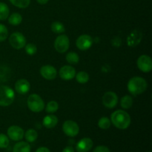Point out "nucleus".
I'll use <instances>...</instances> for the list:
<instances>
[{"label":"nucleus","instance_id":"c85d7f7f","mask_svg":"<svg viewBox=\"0 0 152 152\" xmlns=\"http://www.w3.org/2000/svg\"><path fill=\"white\" fill-rule=\"evenodd\" d=\"M25 49L27 54L30 55V56H33L37 52V46L33 43H28V44L25 45Z\"/></svg>","mask_w":152,"mask_h":152},{"label":"nucleus","instance_id":"72a5a7b5","mask_svg":"<svg viewBox=\"0 0 152 152\" xmlns=\"http://www.w3.org/2000/svg\"><path fill=\"white\" fill-rule=\"evenodd\" d=\"M35 152H50L49 148H48L47 147H40V148H37V151Z\"/></svg>","mask_w":152,"mask_h":152},{"label":"nucleus","instance_id":"2eb2a0df","mask_svg":"<svg viewBox=\"0 0 152 152\" xmlns=\"http://www.w3.org/2000/svg\"><path fill=\"white\" fill-rule=\"evenodd\" d=\"M94 142L91 138L84 137L80 140L76 145V151L77 152H88L93 148Z\"/></svg>","mask_w":152,"mask_h":152},{"label":"nucleus","instance_id":"f704fd0d","mask_svg":"<svg viewBox=\"0 0 152 152\" xmlns=\"http://www.w3.org/2000/svg\"><path fill=\"white\" fill-rule=\"evenodd\" d=\"M62 152H75L74 151V148H73L71 145H68V146H66L63 150H62Z\"/></svg>","mask_w":152,"mask_h":152},{"label":"nucleus","instance_id":"39448f33","mask_svg":"<svg viewBox=\"0 0 152 152\" xmlns=\"http://www.w3.org/2000/svg\"><path fill=\"white\" fill-rule=\"evenodd\" d=\"M70 47V40L68 36L60 34L56 38L54 42V48L59 53H64L68 51Z\"/></svg>","mask_w":152,"mask_h":152},{"label":"nucleus","instance_id":"20e7f679","mask_svg":"<svg viewBox=\"0 0 152 152\" xmlns=\"http://www.w3.org/2000/svg\"><path fill=\"white\" fill-rule=\"evenodd\" d=\"M28 107L31 111L34 113L41 112L45 108V102L39 95L33 94L28 96Z\"/></svg>","mask_w":152,"mask_h":152},{"label":"nucleus","instance_id":"f3484780","mask_svg":"<svg viewBox=\"0 0 152 152\" xmlns=\"http://www.w3.org/2000/svg\"><path fill=\"white\" fill-rule=\"evenodd\" d=\"M58 121L59 120H58L57 117L56 115H53V114H50L49 115L45 116L43 118L42 125L46 129H53V128H54L57 125Z\"/></svg>","mask_w":152,"mask_h":152},{"label":"nucleus","instance_id":"393cba45","mask_svg":"<svg viewBox=\"0 0 152 152\" xmlns=\"http://www.w3.org/2000/svg\"><path fill=\"white\" fill-rule=\"evenodd\" d=\"M76 80L80 84H86L89 80V75L88 73L85 71H80L79 73L76 74Z\"/></svg>","mask_w":152,"mask_h":152},{"label":"nucleus","instance_id":"6ab92c4d","mask_svg":"<svg viewBox=\"0 0 152 152\" xmlns=\"http://www.w3.org/2000/svg\"><path fill=\"white\" fill-rule=\"evenodd\" d=\"M24 137H25V140L28 142H34L38 138V133L35 129H30L25 132Z\"/></svg>","mask_w":152,"mask_h":152},{"label":"nucleus","instance_id":"4468645a","mask_svg":"<svg viewBox=\"0 0 152 152\" xmlns=\"http://www.w3.org/2000/svg\"><path fill=\"white\" fill-rule=\"evenodd\" d=\"M142 39V33L140 30H134L127 37V45L129 47H136Z\"/></svg>","mask_w":152,"mask_h":152},{"label":"nucleus","instance_id":"7ed1b4c3","mask_svg":"<svg viewBox=\"0 0 152 152\" xmlns=\"http://www.w3.org/2000/svg\"><path fill=\"white\" fill-rule=\"evenodd\" d=\"M14 99L15 93L11 88L7 86H0V106H9Z\"/></svg>","mask_w":152,"mask_h":152},{"label":"nucleus","instance_id":"2f4dec72","mask_svg":"<svg viewBox=\"0 0 152 152\" xmlns=\"http://www.w3.org/2000/svg\"><path fill=\"white\" fill-rule=\"evenodd\" d=\"M93 152H111L109 148L105 145H99L94 149Z\"/></svg>","mask_w":152,"mask_h":152},{"label":"nucleus","instance_id":"473e14b6","mask_svg":"<svg viewBox=\"0 0 152 152\" xmlns=\"http://www.w3.org/2000/svg\"><path fill=\"white\" fill-rule=\"evenodd\" d=\"M111 43H112L113 46L114 47H120V45H121V43H122V40L120 38V37H115L114 39H113L112 41H111Z\"/></svg>","mask_w":152,"mask_h":152},{"label":"nucleus","instance_id":"9b49d317","mask_svg":"<svg viewBox=\"0 0 152 152\" xmlns=\"http://www.w3.org/2000/svg\"><path fill=\"white\" fill-rule=\"evenodd\" d=\"M7 137L13 141H20L24 137L25 132L21 127L17 126H12L7 131Z\"/></svg>","mask_w":152,"mask_h":152},{"label":"nucleus","instance_id":"0eeeda50","mask_svg":"<svg viewBox=\"0 0 152 152\" xmlns=\"http://www.w3.org/2000/svg\"><path fill=\"white\" fill-rule=\"evenodd\" d=\"M62 131L68 137H74L78 135L80 127L76 122L73 120H66L62 125Z\"/></svg>","mask_w":152,"mask_h":152},{"label":"nucleus","instance_id":"5701e85b","mask_svg":"<svg viewBox=\"0 0 152 152\" xmlns=\"http://www.w3.org/2000/svg\"><path fill=\"white\" fill-rule=\"evenodd\" d=\"M22 21V15L19 13H13L8 16V22L12 25H20Z\"/></svg>","mask_w":152,"mask_h":152},{"label":"nucleus","instance_id":"ddd939ff","mask_svg":"<svg viewBox=\"0 0 152 152\" xmlns=\"http://www.w3.org/2000/svg\"><path fill=\"white\" fill-rule=\"evenodd\" d=\"M59 75L63 80H71L75 77L76 70L71 65H64L59 69Z\"/></svg>","mask_w":152,"mask_h":152},{"label":"nucleus","instance_id":"b1692460","mask_svg":"<svg viewBox=\"0 0 152 152\" xmlns=\"http://www.w3.org/2000/svg\"><path fill=\"white\" fill-rule=\"evenodd\" d=\"M66 61L71 65H76L80 62V56L75 52H69L66 55Z\"/></svg>","mask_w":152,"mask_h":152},{"label":"nucleus","instance_id":"7c9ffc66","mask_svg":"<svg viewBox=\"0 0 152 152\" xmlns=\"http://www.w3.org/2000/svg\"><path fill=\"white\" fill-rule=\"evenodd\" d=\"M10 144L9 137L4 134H0V148H7Z\"/></svg>","mask_w":152,"mask_h":152},{"label":"nucleus","instance_id":"a211bd4d","mask_svg":"<svg viewBox=\"0 0 152 152\" xmlns=\"http://www.w3.org/2000/svg\"><path fill=\"white\" fill-rule=\"evenodd\" d=\"M13 152H31V145L28 142L19 141L13 146Z\"/></svg>","mask_w":152,"mask_h":152},{"label":"nucleus","instance_id":"1a4fd4ad","mask_svg":"<svg viewBox=\"0 0 152 152\" xmlns=\"http://www.w3.org/2000/svg\"><path fill=\"white\" fill-rule=\"evenodd\" d=\"M137 67L142 72L148 73L152 70L151 58L148 55H141L137 59Z\"/></svg>","mask_w":152,"mask_h":152},{"label":"nucleus","instance_id":"4be33fe9","mask_svg":"<svg viewBox=\"0 0 152 152\" xmlns=\"http://www.w3.org/2000/svg\"><path fill=\"white\" fill-rule=\"evenodd\" d=\"M10 14L9 7L5 3L0 2V20H5L8 18Z\"/></svg>","mask_w":152,"mask_h":152},{"label":"nucleus","instance_id":"6e6552de","mask_svg":"<svg viewBox=\"0 0 152 152\" xmlns=\"http://www.w3.org/2000/svg\"><path fill=\"white\" fill-rule=\"evenodd\" d=\"M94 40L91 36L88 34H83L77 38L76 45L80 50H87L92 46Z\"/></svg>","mask_w":152,"mask_h":152},{"label":"nucleus","instance_id":"e433bc0d","mask_svg":"<svg viewBox=\"0 0 152 152\" xmlns=\"http://www.w3.org/2000/svg\"><path fill=\"white\" fill-rule=\"evenodd\" d=\"M148 152H151V151H148Z\"/></svg>","mask_w":152,"mask_h":152},{"label":"nucleus","instance_id":"412c9836","mask_svg":"<svg viewBox=\"0 0 152 152\" xmlns=\"http://www.w3.org/2000/svg\"><path fill=\"white\" fill-rule=\"evenodd\" d=\"M133 105V98L129 95L123 96L120 99V105L123 109H129Z\"/></svg>","mask_w":152,"mask_h":152},{"label":"nucleus","instance_id":"f257e3e1","mask_svg":"<svg viewBox=\"0 0 152 152\" xmlns=\"http://www.w3.org/2000/svg\"><path fill=\"white\" fill-rule=\"evenodd\" d=\"M131 117L123 110H117L111 114V122L116 128L121 130L128 129L131 125Z\"/></svg>","mask_w":152,"mask_h":152},{"label":"nucleus","instance_id":"aec40b11","mask_svg":"<svg viewBox=\"0 0 152 152\" xmlns=\"http://www.w3.org/2000/svg\"><path fill=\"white\" fill-rule=\"evenodd\" d=\"M50 29L53 33L56 34H62L65 31V25L59 21L53 22L50 25Z\"/></svg>","mask_w":152,"mask_h":152},{"label":"nucleus","instance_id":"9d476101","mask_svg":"<svg viewBox=\"0 0 152 152\" xmlns=\"http://www.w3.org/2000/svg\"><path fill=\"white\" fill-rule=\"evenodd\" d=\"M118 102V96L113 91H108L102 96V104L108 108H114Z\"/></svg>","mask_w":152,"mask_h":152},{"label":"nucleus","instance_id":"f8f14e48","mask_svg":"<svg viewBox=\"0 0 152 152\" xmlns=\"http://www.w3.org/2000/svg\"><path fill=\"white\" fill-rule=\"evenodd\" d=\"M40 74L45 80H53L57 76V71L52 65H46L40 68Z\"/></svg>","mask_w":152,"mask_h":152},{"label":"nucleus","instance_id":"f03ea898","mask_svg":"<svg viewBox=\"0 0 152 152\" xmlns=\"http://www.w3.org/2000/svg\"><path fill=\"white\" fill-rule=\"evenodd\" d=\"M148 83L146 80L140 77H134L130 79L127 85L128 91L133 95L142 94L146 91Z\"/></svg>","mask_w":152,"mask_h":152},{"label":"nucleus","instance_id":"cd10ccee","mask_svg":"<svg viewBox=\"0 0 152 152\" xmlns=\"http://www.w3.org/2000/svg\"><path fill=\"white\" fill-rule=\"evenodd\" d=\"M59 109V104L54 100L50 101L46 105V111L49 114H53Z\"/></svg>","mask_w":152,"mask_h":152},{"label":"nucleus","instance_id":"dca6fc26","mask_svg":"<svg viewBox=\"0 0 152 152\" xmlns=\"http://www.w3.org/2000/svg\"><path fill=\"white\" fill-rule=\"evenodd\" d=\"M30 89H31V84L25 79H20L15 83V90L19 94H26L29 92Z\"/></svg>","mask_w":152,"mask_h":152},{"label":"nucleus","instance_id":"c756f323","mask_svg":"<svg viewBox=\"0 0 152 152\" xmlns=\"http://www.w3.org/2000/svg\"><path fill=\"white\" fill-rule=\"evenodd\" d=\"M8 37V30L3 24H0V42H4Z\"/></svg>","mask_w":152,"mask_h":152},{"label":"nucleus","instance_id":"c9c22d12","mask_svg":"<svg viewBox=\"0 0 152 152\" xmlns=\"http://www.w3.org/2000/svg\"><path fill=\"white\" fill-rule=\"evenodd\" d=\"M37 1L39 4H45L48 2L49 0H37Z\"/></svg>","mask_w":152,"mask_h":152},{"label":"nucleus","instance_id":"bb28decb","mask_svg":"<svg viewBox=\"0 0 152 152\" xmlns=\"http://www.w3.org/2000/svg\"><path fill=\"white\" fill-rule=\"evenodd\" d=\"M13 5L19 8H26L29 6L31 0H9Z\"/></svg>","mask_w":152,"mask_h":152},{"label":"nucleus","instance_id":"a878e982","mask_svg":"<svg viewBox=\"0 0 152 152\" xmlns=\"http://www.w3.org/2000/svg\"><path fill=\"white\" fill-rule=\"evenodd\" d=\"M111 124V120L107 117H101L99 120V121H98V126L101 129H103V130H106V129H109Z\"/></svg>","mask_w":152,"mask_h":152},{"label":"nucleus","instance_id":"423d86ee","mask_svg":"<svg viewBox=\"0 0 152 152\" xmlns=\"http://www.w3.org/2000/svg\"><path fill=\"white\" fill-rule=\"evenodd\" d=\"M9 43L13 48L19 50L25 46L26 39L22 33L14 32L9 37Z\"/></svg>","mask_w":152,"mask_h":152}]
</instances>
